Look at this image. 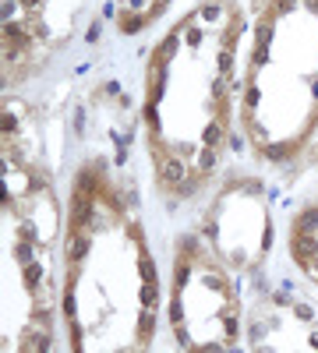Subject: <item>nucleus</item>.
<instances>
[{
  "mask_svg": "<svg viewBox=\"0 0 318 353\" xmlns=\"http://www.w3.org/2000/svg\"><path fill=\"white\" fill-rule=\"evenodd\" d=\"M244 8L201 0L156 43L146 68V145L163 201L206 191L230 149L244 57Z\"/></svg>",
  "mask_w": 318,
  "mask_h": 353,
  "instance_id": "obj_1",
  "label": "nucleus"
},
{
  "mask_svg": "<svg viewBox=\"0 0 318 353\" xmlns=\"http://www.w3.org/2000/svg\"><path fill=\"white\" fill-rule=\"evenodd\" d=\"M64 265V318L74 350H146L152 343L156 265L103 159L85 163L74 176Z\"/></svg>",
  "mask_w": 318,
  "mask_h": 353,
  "instance_id": "obj_2",
  "label": "nucleus"
},
{
  "mask_svg": "<svg viewBox=\"0 0 318 353\" xmlns=\"http://www.w3.org/2000/svg\"><path fill=\"white\" fill-rule=\"evenodd\" d=\"M244 57L248 145L276 166L318 163V0H262Z\"/></svg>",
  "mask_w": 318,
  "mask_h": 353,
  "instance_id": "obj_3",
  "label": "nucleus"
},
{
  "mask_svg": "<svg viewBox=\"0 0 318 353\" xmlns=\"http://www.w3.org/2000/svg\"><path fill=\"white\" fill-rule=\"evenodd\" d=\"M234 269L209 241L184 233L173 248L170 272V332L181 350H234L241 339V293Z\"/></svg>",
  "mask_w": 318,
  "mask_h": 353,
  "instance_id": "obj_4",
  "label": "nucleus"
},
{
  "mask_svg": "<svg viewBox=\"0 0 318 353\" xmlns=\"http://www.w3.org/2000/svg\"><path fill=\"white\" fill-rule=\"evenodd\" d=\"M206 241L234 272L262 265L272 244V219L266 194L251 176H234L206 212Z\"/></svg>",
  "mask_w": 318,
  "mask_h": 353,
  "instance_id": "obj_5",
  "label": "nucleus"
},
{
  "mask_svg": "<svg viewBox=\"0 0 318 353\" xmlns=\"http://www.w3.org/2000/svg\"><path fill=\"white\" fill-rule=\"evenodd\" d=\"M286 248L297 269L318 286V191L301 205L286 230Z\"/></svg>",
  "mask_w": 318,
  "mask_h": 353,
  "instance_id": "obj_6",
  "label": "nucleus"
},
{
  "mask_svg": "<svg viewBox=\"0 0 318 353\" xmlns=\"http://www.w3.org/2000/svg\"><path fill=\"white\" fill-rule=\"evenodd\" d=\"M173 4V0H117L113 4V25L117 32L135 36V32H146L149 25H156L163 18V11Z\"/></svg>",
  "mask_w": 318,
  "mask_h": 353,
  "instance_id": "obj_7",
  "label": "nucleus"
}]
</instances>
